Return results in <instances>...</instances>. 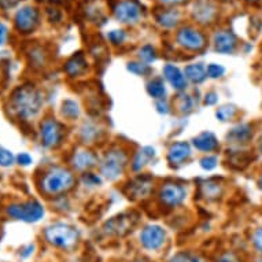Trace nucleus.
Returning <instances> with one entry per match:
<instances>
[{"label": "nucleus", "instance_id": "1", "mask_svg": "<svg viewBox=\"0 0 262 262\" xmlns=\"http://www.w3.org/2000/svg\"><path fill=\"white\" fill-rule=\"evenodd\" d=\"M43 98L39 91L32 85L18 86L10 98L11 112L22 120L35 117L40 112Z\"/></svg>", "mask_w": 262, "mask_h": 262}, {"label": "nucleus", "instance_id": "2", "mask_svg": "<svg viewBox=\"0 0 262 262\" xmlns=\"http://www.w3.org/2000/svg\"><path fill=\"white\" fill-rule=\"evenodd\" d=\"M74 184V177L70 170L64 168H52L46 173L41 185L47 195H59L69 191Z\"/></svg>", "mask_w": 262, "mask_h": 262}, {"label": "nucleus", "instance_id": "3", "mask_svg": "<svg viewBox=\"0 0 262 262\" xmlns=\"http://www.w3.org/2000/svg\"><path fill=\"white\" fill-rule=\"evenodd\" d=\"M46 237L51 245L62 249H69L78 239V232L66 224H54L46 229Z\"/></svg>", "mask_w": 262, "mask_h": 262}, {"label": "nucleus", "instance_id": "4", "mask_svg": "<svg viewBox=\"0 0 262 262\" xmlns=\"http://www.w3.org/2000/svg\"><path fill=\"white\" fill-rule=\"evenodd\" d=\"M126 154L124 151L112 150L104 155L102 161V174L107 177L108 180H116L117 177H120L124 173V169L126 166Z\"/></svg>", "mask_w": 262, "mask_h": 262}, {"label": "nucleus", "instance_id": "5", "mask_svg": "<svg viewBox=\"0 0 262 262\" xmlns=\"http://www.w3.org/2000/svg\"><path fill=\"white\" fill-rule=\"evenodd\" d=\"M13 219L22 220L26 223H36L44 215V209L39 202L32 201V202L21 203V205H11L7 209Z\"/></svg>", "mask_w": 262, "mask_h": 262}, {"label": "nucleus", "instance_id": "6", "mask_svg": "<svg viewBox=\"0 0 262 262\" xmlns=\"http://www.w3.org/2000/svg\"><path fill=\"white\" fill-rule=\"evenodd\" d=\"M138 221V214L135 213H124V214L116 215L112 220H108L104 224V232L107 235H114V236H124L128 232L132 231L135 224Z\"/></svg>", "mask_w": 262, "mask_h": 262}, {"label": "nucleus", "instance_id": "7", "mask_svg": "<svg viewBox=\"0 0 262 262\" xmlns=\"http://www.w3.org/2000/svg\"><path fill=\"white\" fill-rule=\"evenodd\" d=\"M63 139V126L55 120H46L41 124V143L48 148L58 147Z\"/></svg>", "mask_w": 262, "mask_h": 262}, {"label": "nucleus", "instance_id": "8", "mask_svg": "<svg viewBox=\"0 0 262 262\" xmlns=\"http://www.w3.org/2000/svg\"><path fill=\"white\" fill-rule=\"evenodd\" d=\"M114 15L124 24H135L142 17V7L135 0H122L116 6Z\"/></svg>", "mask_w": 262, "mask_h": 262}, {"label": "nucleus", "instance_id": "9", "mask_svg": "<svg viewBox=\"0 0 262 262\" xmlns=\"http://www.w3.org/2000/svg\"><path fill=\"white\" fill-rule=\"evenodd\" d=\"M39 11L35 7H24L15 15V28L21 33H30L39 25Z\"/></svg>", "mask_w": 262, "mask_h": 262}, {"label": "nucleus", "instance_id": "10", "mask_svg": "<svg viewBox=\"0 0 262 262\" xmlns=\"http://www.w3.org/2000/svg\"><path fill=\"white\" fill-rule=\"evenodd\" d=\"M177 43L180 44L181 47L187 48V50L199 51V50H202L205 47L206 39L199 30L192 29V28H184L177 35Z\"/></svg>", "mask_w": 262, "mask_h": 262}, {"label": "nucleus", "instance_id": "11", "mask_svg": "<svg viewBox=\"0 0 262 262\" xmlns=\"http://www.w3.org/2000/svg\"><path fill=\"white\" fill-rule=\"evenodd\" d=\"M187 196L184 187L179 184H165L159 191V199L163 205L169 207L179 206Z\"/></svg>", "mask_w": 262, "mask_h": 262}, {"label": "nucleus", "instance_id": "12", "mask_svg": "<svg viewBox=\"0 0 262 262\" xmlns=\"http://www.w3.org/2000/svg\"><path fill=\"white\" fill-rule=\"evenodd\" d=\"M166 235L159 225H148L143 229L140 235L142 245L148 250H158L165 243Z\"/></svg>", "mask_w": 262, "mask_h": 262}, {"label": "nucleus", "instance_id": "13", "mask_svg": "<svg viewBox=\"0 0 262 262\" xmlns=\"http://www.w3.org/2000/svg\"><path fill=\"white\" fill-rule=\"evenodd\" d=\"M214 46L215 50L223 54H229L232 52L236 47V39L231 32L227 30H221L219 33H215L214 36Z\"/></svg>", "mask_w": 262, "mask_h": 262}, {"label": "nucleus", "instance_id": "14", "mask_svg": "<svg viewBox=\"0 0 262 262\" xmlns=\"http://www.w3.org/2000/svg\"><path fill=\"white\" fill-rule=\"evenodd\" d=\"M152 183L148 177H139L135 181L129 184V195H132L134 198H146L147 195L151 192Z\"/></svg>", "mask_w": 262, "mask_h": 262}, {"label": "nucleus", "instance_id": "15", "mask_svg": "<svg viewBox=\"0 0 262 262\" xmlns=\"http://www.w3.org/2000/svg\"><path fill=\"white\" fill-rule=\"evenodd\" d=\"M191 155V148L188 143H174L168 152V159L170 163H181Z\"/></svg>", "mask_w": 262, "mask_h": 262}, {"label": "nucleus", "instance_id": "16", "mask_svg": "<svg viewBox=\"0 0 262 262\" xmlns=\"http://www.w3.org/2000/svg\"><path fill=\"white\" fill-rule=\"evenodd\" d=\"M163 74H165V78L170 82V85H172L174 90H184L187 81H185V77L183 76V73L177 69L176 66H173V64H166L165 69H163Z\"/></svg>", "mask_w": 262, "mask_h": 262}, {"label": "nucleus", "instance_id": "17", "mask_svg": "<svg viewBox=\"0 0 262 262\" xmlns=\"http://www.w3.org/2000/svg\"><path fill=\"white\" fill-rule=\"evenodd\" d=\"M193 146L196 147L198 150L201 151H213L217 148L219 146V142H217V139L213 134L210 132H203L199 136L193 139Z\"/></svg>", "mask_w": 262, "mask_h": 262}, {"label": "nucleus", "instance_id": "18", "mask_svg": "<svg viewBox=\"0 0 262 262\" xmlns=\"http://www.w3.org/2000/svg\"><path fill=\"white\" fill-rule=\"evenodd\" d=\"M96 163V157L91 151H78L73 157V166L78 170H85Z\"/></svg>", "mask_w": 262, "mask_h": 262}, {"label": "nucleus", "instance_id": "19", "mask_svg": "<svg viewBox=\"0 0 262 262\" xmlns=\"http://www.w3.org/2000/svg\"><path fill=\"white\" fill-rule=\"evenodd\" d=\"M214 7L207 2H199L198 5H195V7H193V15L202 24L210 22L214 17Z\"/></svg>", "mask_w": 262, "mask_h": 262}, {"label": "nucleus", "instance_id": "20", "mask_svg": "<svg viewBox=\"0 0 262 262\" xmlns=\"http://www.w3.org/2000/svg\"><path fill=\"white\" fill-rule=\"evenodd\" d=\"M86 68V62L84 59V56L81 54H77V55L72 56L66 64H64V70H66V73L74 77V76H78V74H81Z\"/></svg>", "mask_w": 262, "mask_h": 262}, {"label": "nucleus", "instance_id": "21", "mask_svg": "<svg viewBox=\"0 0 262 262\" xmlns=\"http://www.w3.org/2000/svg\"><path fill=\"white\" fill-rule=\"evenodd\" d=\"M250 138H251V128L247 124L237 125L228 135V139L233 143H246Z\"/></svg>", "mask_w": 262, "mask_h": 262}, {"label": "nucleus", "instance_id": "22", "mask_svg": "<svg viewBox=\"0 0 262 262\" xmlns=\"http://www.w3.org/2000/svg\"><path fill=\"white\" fill-rule=\"evenodd\" d=\"M201 192L206 199H217L221 196L223 193V185L215 183V181H205L201 185Z\"/></svg>", "mask_w": 262, "mask_h": 262}, {"label": "nucleus", "instance_id": "23", "mask_svg": "<svg viewBox=\"0 0 262 262\" xmlns=\"http://www.w3.org/2000/svg\"><path fill=\"white\" fill-rule=\"evenodd\" d=\"M185 77L195 82V84H199V82L205 81L206 70H205L202 64H191V66L185 68Z\"/></svg>", "mask_w": 262, "mask_h": 262}, {"label": "nucleus", "instance_id": "24", "mask_svg": "<svg viewBox=\"0 0 262 262\" xmlns=\"http://www.w3.org/2000/svg\"><path fill=\"white\" fill-rule=\"evenodd\" d=\"M155 150L152 147H144L140 152H138V155L135 157L134 161V170H140V169L146 165L151 158H154Z\"/></svg>", "mask_w": 262, "mask_h": 262}, {"label": "nucleus", "instance_id": "25", "mask_svg": "<svg viewBox=\"0 0 262 262\" xmlns=\"http://www.w3.org/2000/svg\"><path fill=\"white\" fill-rule=\"evenodd\" d=\"M147 92L150 94V96L155 98V99H161L163 98V95H165V85H163L162 80H159V78H155L152 81H150L147 84Z\"/></svg>", "mask_w": 262, "mask_h": 262}, {"label": "nucleus", "instance_id": "26", "mask_svg": "<svg viewBox=\"0 0 262 262\" xmlns=\"http://www.w3.org/2000/svg\"><path fill=\"white\" fill-rule=\"evenodd\" d=\"M235 114H236V107H235L233 104H225V106H221V107L217 110V113H215L217 118H219L220 121H223V122L233 118Z\"/></svg>", "mask_w": 262, "mask_h": 262}, {"label": "nucleus", "instance_id": "27", "mask_svg": "<svg viewBox=\"0 0 262 262\" xmlns=\"http://www.w3.org/2000/svg\"><path fill=\"white\" fill-rule=\"evenodd\" d=\"M62 114L68 118H76L80 114L78 104L73 100H64L63 104H62Z\"/></svg>", "mask_w": 262, "mask_h": 262}, {"label": "nucleus", "instance_id": "28", "mask_svg": "<svg viewBox=\"0 0 262 262\" xmlns=\"http://www.w3.org/2000/svg\"><path fill=\"white\" fill-rule=\"evenodd\" d=\"M158 21L161 25L170 28V26L176 25L177 21H179V14L176 11H163L158 17Z\"/></svg>", "mask_w": 262, "mask_h": 262}, {"label": "nucleus", "instance_id": "29", "mask_svg": "<svg viewBox=\"0 0 262 262\" xmlns=\"http://www.w3.org/2000/svg\"><path fill=\"white\" fill-rule=\"evenodd\" d=\"M181 113L192 112L193 108V99L189 95H181L179 96V103H177Z\"/></svg>", "mask_w": 262, "mask_h": 262}, {"label": "nucleus", "instance_id": "30", "mask_svg": "<svg viewBox=\"0 0 262 262\" xmlns=\"http://www.w3.org/2000/svg\"><path fill=\"white\" fill-rule=\"evenodd\" d=\"M81 135H82V139L85 140V143H92L96 136H98V132H96V128H95L94 125L91 124H85L82 126V130H81Z\"/></svg>", "mask_w": 262, "mask_h": 262}, {"label": "nucleus", "instance_id": "31", "mask_svg": "<svg viewBox=\"0 0 262 262\" xmlns=\"http://www.w3.org/2000/svg\"><path fill=\"white\" fill-rule=\"evenodd\" d=\"M128 70L132 72L134 74H139V76H144L146 73L150 72V68L144 63H139V62H132L128 64Z\"/></svg>", "mask_w": 262, "mask_h": 262}, {"label": "nucleus", "instance_id": "32", "mask_svg": "<svg viewBox=\"0 0 262 262\" xmlns=\"http://www.w3.org/2000/svg\"><path fill=\"white\" fill-rule=\"evenodd\" d=\"M170 262H203L202 259L196 255L189 253H180L174 255V257L170 259Z\"/></svg>", "mask_w": 262, "mask_h": 262}, {"label": "nucleus", "instance_id": "33", "mask_svg": "<svg viewBox=\"0 0 262 262\" xmlns=\"http://www.w3.org/2000/svg\"><path fill=\"white\" fill-rule=\"evenodd\" d=\"M14 162V155L9 150L0 148V166H11Z\"/></svg>", "mask_w": 262, "mask_h": 262}, {"label": "nucleus", "instance_id": "34", "mask_svg": "<svg viewBox=\"0 0 262 262\" xmlns=\"http://www.w3.org/2000/svg\"><path fill=\"white\" fill-rule=\"evenodd\" d=\"M224 72H225V70H224L223 66H220V64H215V63H211V64H209V66H207L206 73H207V76H209V77L219 78V77H221V76H223Z\"/></svg>", "mask_w": 262, "mask_h": 262}, {"label": "nucleus", "instance_id": "35", "mask_svg": "<svg viewBox=\"0 0 262 262\" xmlns=\"http://www.w3.org/2000/svg\"><path fill=\"white\" fill-rule=\"evenodd\" d=\"M140 58H142L144 62H152L155 59V51L154 48L150 47V46H144V47L140 50Z\"/></svg>", "mask_w": 262, "mask_h": 262}, {"label": "nucleus", "instance_id": "36", "mask_svg": "<svg viewBox=\"0 0 262 262\" xmlns=\"http://www.w3.org/2000/svg\"><path fill=\"white\" fill-rule=\"evenodd\" d=\"M201 166L205 170H211L217 166V158L215 157H205L201 159Z\"/></svg>", "mask_w": 262, "mask_h": 262}, {"label": "nucleus", "instance_id": "37", "mask_svg": "<svg viewBox=\"0 0 262 262\" xmlns=\"http://www.w3.org/2000/svg\"><path fill=\"white\" fill-rule=\"evenodd\" d=\"M108 40L114 44H121L125 40V33L122 30H113L108 33Z\"/></svg>", "mask_w": 262, "mask_h": 262}, {"label": "nucleus", "instance_id": "38", "mask_svg": "<svg viewBox=\"0 0 262 262\" xmlns=\"http://www.w3.org/2000/svg\"><path fill=\"white\" fill-rule=\"evenodd\" d=\"M253 243L254 246L257 247V250H259L262 253V228H259V229L255 231V233H254L253 236Z\"/></svg>", "mask_w": 262, "mask_h": 262}, {"label": "nucleus", "instance_id": "39", "mask_svg": "<svg viewBox=\"0 0 262 262\" xmlns=\"http://www.w3.org/2000/svg\"><path fill=\"white\" fill-rule=\"evenodd\" d=\"M82 181H84V184L90 185V187L100 184V179L98 176H95V174H85Z\"/></svg>", "mask_w": 262, "mask_h": 262}, {"label": "nucleus", "instance_id": "40", "mask_svg": "<svg viewBox=\"0 0 262 262\" xmlns=\"http://www.w3.org/2000/svg\"><path fill=\"white\" fill-rule=\"evenodd\" d=\"M217 262H239V259L233 253H225L217 259Z\"/></svg>", "mask_w": 262, "mask_h": 262}, {"label": "nucleus", "instance_id": "41", "mask_svg": "<svg viewBox=\"0 0 262 262\" xmlns=\"http://www.w3.org/2000/svg\"><path fill=\"white\" fill-rule=\"evenodd\" d=\"M18 162L21 163V165H24V166H28V165H30L32 163V158H30L29 154H26V152H21V154L18 155Z\"/></svg>", "mask_w": 262, "mask_h": 262}, {"label": "nucleus", "instance_id": "42", "mask_svg": "<svg viewBox=\"0 0 262 262\" xmlns=\"http://www.w3.org/2000/svg\"><path fill=\"white\" fill-rule=\"evenodd\" d=\"M217 100H219V96H217V94H214V92H210V94H207L206 96H205V104H207V106L214 104Z\"/></svg>", "mask_w": 262, "mask_h": 262}, {"label": "nucleus", "instance_id": "43", "mask_svg": "<svg viewBox=\"0 0 262 262\" xmlns=\"http://www.w3.org/2000/svg\"><path fill=\"white\" fill-rule=\"evenodd\" d=\"M19 0H0V7L5 10H9L17 5Z\"/></svg>", "mask_w": 262, "mask_h": 262}, {"label": "nucleus", "instance_id": "44", "mask_svg": "<svg viewBox=\"0 0 262 262\" xmlns=\"http://www.w3.org/2000/svg\"><path fill=\"white\" fill-rule=\"evenodd\" d=\"M157 108H158V112L161 114H166L169 112L168 103L165 102V100H158V103H157Z\"/></svg>", "mask_w": 262, "mask_h": 262}, {"label": "nucleus", "instance_id": "45", "mask_svg": "<svg viewBox=\"0 0 262 262\" xmlns=\"http://www.w3.org/2000/svg\"><path fill=\"white\" fill-rule=\"evenodd\" d=\"M6 39H7V28L0 22V46L5 43Z\"/></svg>", "mask_w": 262, "mask_h": 262}, {"label": "nucleus", "instance_id": "46", "mask_svg": "<svg viewBox=\"0 0 262 262\" xmlns=\"http://www.w3.org/2000/svg\"><path fill=\"white\" fill-rule=\"evenodd\" d=\"M163 3H170V5H176V3H183L185 0H162Z\"/></svg>", "mask_w": 262, "mask_h": 262}, {"label": "nucleus", "instance_id": "47", "mask_svg": "<svg viewBox=\"0 0 262 262\" xmlns=\"http://www.w3.org/2000/svg\"><path fill=\"white\" fill-rule=\"evenodd\" d=\"M259 151L262 152V136H261V139H259Z\"/></svg>", "mask_w": 262, "mask_h": 262}, {"label": "nucleus", "instance_id": "48", "mask_svg": "<svg viewBox=\"0 0 262 262\" xmlns=\"http://www.w3.org/2000/svg\"><path fill=\"white\" fill-rule=\"evenodd\" d=\"M259 187H261V189H262V176H261V179H259Z\"/></svg>", "mask_w": 262, "mask_h": 262}, {"label": "nucleus", "instance_id": "49", "mask_svg": "<svg viewBox=\"0 0 262 262\" xmlns=\"http://www.w3.org/2000/svg\"><path fill=\"white\" fill-rule=\"evenodd\" d=\"M257 262H262V259H259V261H257Z\"/></svg>", "mask_w": 262, "mask_h": 262}, {"label": "nucleus", "instance_id": "50", "mask_svg": "<svg viewBox=\"0 0 262 262\" xmlns=\"http://www.w3.org/2000/svg\"><path fill=\"white\" fill-rule=\"evenodd\" d=\"M138 262H146V261H138Z\"/></svg>", "mask_w": 262, "mask_h": 262}]
</instances>
